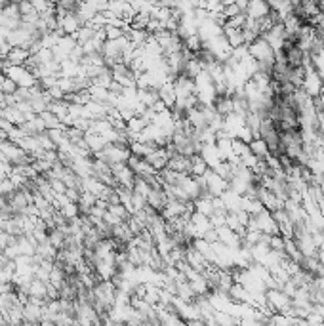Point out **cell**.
<instances>
[{
    "label": "cell",
    "instance_id": "6da1fadb",
    "mask_svg": "<svg viewBox=\"0 0 324 326\" xmlns=\"http://www.w3.org/2000/svg\"><path fill=\"white\" fill-rule=\"evenodd\" d=\"M111 168H113V175H115L117 185H122V187H128V189H134L135 174H134V170L128 166L126 162L115 164V166H111Z\"/></svg>",
    "mask_w": 324,
    "mask_h": 326
},
{
    "label": "cell",
    "instance_id": "7a4b0ae2",
    "mask_svg": "<svg viewBox=\"0 0 324 326\" xmlns=\"http://www.w3.org/2000/svg\"><path fill=\"white\" fill-rule=\"evenodd\" d=\"M261 37L267 40L275 50H280L284 46V40H286V37H288V32H286V29H284V23H277V25H273L269 31L263 32Z\"/></svg>",
    "mask_w": 324,
    "mask_h": 326
},
{
    "label": "cell",
    "instance_id": "3957f363",
    "mask_svg": "<svg viewBox=\"0 0 324 326\" xmlns=\"http://www.w3.org/2000/svg\"><path fill=\"white\" fill-rule=\"evenodd\" d=\"M145 160L149 162L151 166L155 168L157 172H160V170H164V168L168 166V160H170V153H168L166 147H157L155 151H151L147 157H145Z\"/></svg>",
    "mask_w": 324,
    "mask_h": 326
},
{
    "label": "cell",
    "instance_id": "277c9868",
    "mask_svg": "<svg viewBox=\"0 0 324 326\" xmlns=\"http://www.w3.org/2000/svg\"><path fill=\"white\" fill-rule=\"evenodd\" d=\"M168 202V195L164 191V187H151L149 195H147V204L151 208H155L157 212H162Z\"/></svg>",
    "mask_w": 324,
    "mask_h": 326
},
{
    "label": "cell",
    "instance_id": "5b68a950",
    "mask_svg": "<svg viewBox=\"0 0 324 326\" xmlns=\"http://www.w3.org/2000/svg\"><path fill=\"white\" fill-rule=\"evenodd\" d=\"M82 21L79 19V16L75 12H67L63 17H59V29L65 32V34H77L80 27H82Z\"/></svg>",
    "mask_w": 324,
    "mask_h": 326
},
{
    "label": "cell",
    "instance_id": "8992f818",
    "mask_svg": "<svg viewBox=\"0 0 324 326\" xmlns=\"http://www.w3.org/2000/svg\"><path fill=\"white\" fill-rule=\"evenodd\" d=\"M271 6L267 4V0H250L248 6H246V16L254 17V19H260V17L267 16Z\"/></svg>",
    "mask_w": 324,
    "mask_h": 326
},
{
    "label": "cell",
    "instance_id": "52a82bcc",
    "mask_svg": "<svg viewBox=\"0 0 324 326\" xmlns=\"http://www.w3.org/2000/svg\"><path fill=\"white\" fill-rule=\"evenodd\" d=\"M29 57H31V52L27 48H23V46H12L4 59L10 65H25Z\"/></svg>",
    "mask_w": 324,
    "mask_h": 326
},
{
    "label": "cell",
    "instance_id": "ba28073f",
    "mask_svg": "<svg viewBox=\"0 0 324 326\" xmlns=\"http://www.w3.org/2000/svg\"><path fill=\"white\" fill-rule=\"evenodd\" d=\"M27 294L34 300H48V282L32 277V280L29 282V288H27Z\"/></svg>",
    "mask_w": 324,
    "mask_h": 326
},
{
    "label": "cell",
    "instance_id": "9c48e42d",
    "mask_svg": "<svg viewBox=\"0 0 324 326\" xmlns=\"http://www.w3.org/2000/svg\"><path fill=\"white\" fill-rule=\"evenodd\" d=\"M213 109L218 115H222L223 119L231 115V113H235V105H233V96H215L213 99Z\"/></svg>",
    "mask_w": 324,
    "mask_h": 326
},
{
    "label": "cell",
    "instance_id": "30bf717a",
    "mask_svg": "<svg viewBox=\"0 0 324 326\" xmlns=\"http://www.w3.org/2000/svg\"><path fill=\"white\" fill-rule=\"evenodd\" d=\"M223 34L227 37V40H229V44H231V48L233 50L244 44L242 29H235V27H227V25H225V27H223Z\"/></svg>",
    "mask_w": 324,
    "mask_h": 326
},
{
    "label": "cell",
    "instance_id": "8fae6325",
    "mask_svg": "<svg viewBox=\"0 0 324 326\" xmlns=\"http://www.w3.org/2000/svg\"><path fill=\"white\" fill-rule=\"evenodd\" d=\"M95 202H97V197H95L94 193H90V191H82V193H80V199H79L80 215H88L90 208L94 206Z\"/></svg>",
    "mask_w": 324,
    "mask_h": 326
},
{
    "label": "cell",
    "instance_id": "7c38bea8",
    "mask_svg": "<svg viewBox=\"0 0 324 326\" xmlns=\"http://www.w3.org/2000/svg\"><path fill=\"white\" fill-rule=\"evenodd\" d=\"M248 147H250V151H252L258 159H267L269 157V147L261 137H254L252 141L248 143Z\"/></svg>",
    "mask_w": 324,
    "mask_h": 326
},
{
    "label": "cell",
    "instance_id": "4fadbf2b",
    "mask_svg": "<svg viewBox=\"0 0 324 326\" xmlns=\"http://www.w3.org/2000/svg\"><path fill=\"white\" fill-rule=\"evenodd\" d=\"M39 115H40V119L44 120V124H46L48 130H54V128H63V122H61V119L57 117L56 113L50 111V109L39 113Z\"/></svg>",
    "mask_w": 324,
    "mask_h": 326
},
{
    "label": "cell",
    "instance_id": "5bb4252c",
    "mask_svg": "<svg viewBox=\"0 0 324 326\" xmlns=\"http://www.w3.org/2000/svg\"><path fill=\"white\" fill-rule=\"evenodd\" d=\"M95 32H97V31H95L92 25H90V23H84V25H82V27L79 29V31H77V34H75V39H77V42H79L80 46H82V44H86V42H88L90 39H94Z\"/></svg>",
    "mask_w": 324,
    "mask_h": 326
},
{
    "label": "cell",
    "instance_id": "9a60e30c",
    "mask_svg": "<svg viewBox=\"0 0 324 326\" xmlns=\"http://www.w3.org/2000/svg\"><path fill=\"white\" fill-rule=\"evenodd\" d=\"M59 212L67 218V220H73V218H77V215H80V208H79V202H73V200H69L67 204H63V206L59 208Z\"/></svg>",
    "mask_w": 324,
    "mask_h": 326
},
{
    "label": "cell",
    "instance_id": "2e32d148",
    "mask_svg": "<svg viewBox=\"0 0 324 326\" xmlns=\"http://www.w3.org/2000/svg\"><path fill=\"white\" fill-rule=\"evenodd\" d=\"M105 37L109 40H117L120 37H126V29H120L115 25H105Z\"/></svg>",
    "mask_w": 324,
    "mask_h": 326
},
{
    "label": "cell",
    "instance_id": "e0dca14e",
    "mask_svg": "<svg viewBox=\"0 0 324 326\" xmlns=\"http://www.w3.org/2000/svg\"><path fill=\"white\" fill-rule=\"evenodd\" d=\"M309 56H311V63L315 67V71L324 79V52H320V54H309Z\"/></svg>",
    "mask_w": 324,
    "mask_h": 326
},
{
    "label": "cell",
    "instance_id": "ac0fdd59",
    "mask_svg": "<svg viewBox=\"0 0 324 326\" xmlns=\"http://www.w3.org/2000/svg\"><path fill=\"white\" fill-rule=\"evenodd\" d=\"M4 77H6V75H4ZM17 88L19 86H17L16 80H12L6 77V79L2 80V84H0V92H4V94H16Z\"/></svg>",
    "mask_w": 324,
    "mask_h": 326
},
{
    "label": "cell",
    "instance_id": "d6986e66",
    "mask_svg": "<svg viewBox=\"0 0 324 326\" xmlns=\"http://www.w3.org/2000/svg\"><path fill=\"white\" fill-rule=\"evenodd\" d=\"M29 2H31L32 8L37 10L39 14H44L46 10H50L52 6H54V4H52V2H48V0H29Z\"/></svg>",
    "mask_w": 324,
    "mask_h": 326
},
{
    "label": "cell",
    "instance_id": "ffe728a7",
    "mask_svg": "<svg viewBox=\"0 0 324 326\" xmlns=\"http://www.w3.org/2000/svg\"><path fill=\"white\" fill-rule=\"evenodd\" d=\"M2 63H4V56L0 54V69H2Z\"/></svg>",
    "mask_w": 324,
    "mask_h": 326
},
{
    "label": "cell",
    "instance_id": "44dd1931",
    "mask_svg": "<svg viewBox=\"0 0 324 326\" xmlns=\"http://www.w3.org/2000/svg\"><path fill=\"white\" fill-rule=\"evenodd\" d=\"M48 2H52V4H57V2H59V0H48Z\"/></svg>",
    "mask_w": 324,
    "mask_h": 326
}]
</instances>
